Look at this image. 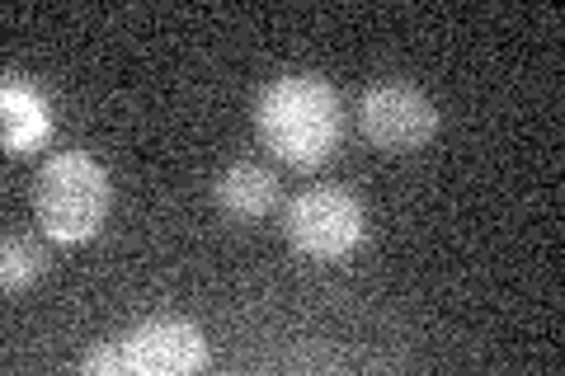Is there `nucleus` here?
<instances>
[{
    "mask_svg": "<svg viewBox=\"0 0 565 376\" xmlns=\"http://www.w3.org/2000/svg\"><path fill=\"white\" fill-rule=\"evenodd\" d=\"M255 122H259V137L282 160H292V165H316L340 141V104H334L330 85L316 76L274 80L264 89Z\"/></svg>",
    "mask_w": 565,
    "mask_h": 376,
    "instance_id": "nucleus-1",
    "label": "nucleus"
},
{
    "mask_svg": "<svg viewBox=\"0 0 565 376\" xmlns=\"http://www.w3.org/2000/svg\"><path fill=\"white\" fill-rule=\"evenodd\" d=\"M109 212V174L85 151L52 155L39 174V222L57 240H85Z\"/></svg>",
    "mask_w": 565,
    "mask_h": 376,
    "instance_id": "nucleus-2",
    "label": "nucleus"
},
{
    "mask_svg": "<svg viewBox=\"0 0 565 376\" xmlns=\"http://www.w3.org/2000/svg\"><path fill=\"white\" fill-rule=\"evenodd\" d=\"M288 240L311 259H344L363 240V207L344 189H307L288 203Z\"/></svg>",
    "mask_w": 565,
    "mask_h": 376,
    "instance_id": "nucleus-3",
    "label": "nucleus"
},
{
    "mask_svg": "<svg viewBox=\"0 0 565 376\" xmlns=\"http://www.w3.org/2000/svg\"><path fill=\"white\" fill-rule=\"evenodd\" d=\"M359 122H363L367 141H377L382 151L401 155V151H419L424 141L438 132V109L424 89L405 85V80H382L363 95Z\"/></svg>",
    "mask_w": 565,
    "mask_h": 376,
    "instance_id": "nucleus-4",
    "label": "nucleus"
},
{
    "mask_svg": "<svg viewBox=\"0 0 565 376\" xmlns=\"http://www.w3.org/2000/svg\"><path fill=\"white\" fill-rule=\"evenodd\" d=\"M122 348H128V372L137 376H184L207 363L203 334L184 320H147L122 339Z\"/></svg>",
    "mask_w": 565,
    "mask_h": 376,
    "instance_id": "nucleus-5",
    "label": "nucleus"
},
{
    "mask_svg": "<svg viewBox=\"0 0 565 376\" xmlns=\"http://www.w3.org/2000/svg\"><path fill=\"white\" fill-rule=\"evenodd\" d=\"M217 203H222V212H232V217L255 222L278 203V179H274V170L241 160V165H232L217 179Z\"/></svg>",
    "mask_w": 565,
    "mask_h": 376,
    "instance_id": "nucleus-6",
    "label": "nucleus"
},
{
    "mask_svg": "<svg viewBox=\"0 0 565 376\" xmlns=\"http://www.w3.org/2000/svg\"><path fill=\"white\" fill-rule=\"evenodd\" d=\"M43 132H47L43 99L33 95L29 85L10 80V85H6V147H10L14 155H20V151H29Z\"/></svg>",
    "mask_w": 565,
    "mask_h": 376,
    "instance_id": "nucleus-7",
    "label": "nucleus"
},
{
    "mask_svg": "<svg viewBox=\"0 0 565 376\" xmlns=\"http://www.w3.org/2000/svg\"><path fill=\"white\" fill-rule=\"evenodd\" d=\"M47 273V249L39 240H6V255H0V278H6V292H20L29 282H39Z\"/></svg>",
    "mask_w": 565,
    "mask_h": 376,
    "instance_id": "nucleus-8",
    "label": "nucleus"
},
{
    "mask_svg": "<svg viewBox=\"0 0 565 376\" xmlns=\"http://www.w3.org/2000/svg\"><path fill=\"white\" fill-rule=\"evenodd\" d=\"M85 372H95V376H114V372H128V348H90L85 353Z\"/></svg>",
    "mask_w": 565,
    "mask_h": 376,
    "instance_id": "nucleus-9",
    "label": "nucleus"
}]
</instances>
